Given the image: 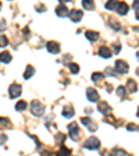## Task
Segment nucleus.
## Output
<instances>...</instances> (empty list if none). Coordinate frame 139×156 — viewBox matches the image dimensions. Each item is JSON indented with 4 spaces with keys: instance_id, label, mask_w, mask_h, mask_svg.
<instances>
[{
    "instance_id": "0eeeda50",
    "label": "nucleus",
    "mask_w": 139,
    "mask_h": 156,
    "mask_svg": "<svg viewBox=\"0 0 139 156\" xmlns=\"http://www.w3.org/2000/svg\"><path fill=\"white\" fill-rule=\"evenodd\" d=\"M46 49H48V52L53 53V55H57V53H60V45L57 43V42H54V40H50V42H48V43H46Z\"/></svg>"
},
{
    "instance_id": "ddd939ff",
    "label": "nucleus",
    "mask_w": 139,
    "mask_h": 156,
    "mask_svg": "<svg viewBox=\"0 0 139 156\" xmlns=\"http://www.w3.org/2000/svg\"><path fill=\"white\" fill-rule=\"evenodd\" d=\"M128 92H131V94H134V92L138 91V85H136V82L134 80H128V82H127V88H125Z\"/></svg>"
},
{
    "instance_id": "f3484780",
    "label": "nucleus",
    "mask_w": 139,
    "mask_h": 156,
    "mask_svg": "<svg viewBox=\"0 0 139 156\" xmlns=\"http://www.w3.org/2000/svg\"><path fill=\"white\" fill-rule=\"evenodd\" d=\"M0 62L2 63H10L11 62V55L8 52H3L0 53Z\"/></svg>"
},
{
    "instance_id": "4be33fe9",
    "label": "nucleus",
    "mask_w": 139,
    "mask_h": 156,
    "mask_svg": "<svg viewBox=\"0 0 139 156\" xmlns=\"http://www.w3.org/2000/svg\"><path fill=\"white\" fill-rule=\"evenodd\" d=\"M25 109H26V102H24V100L18 102V103L15 105V110H17V112H22V110H25Z\"/></svg>"
},
{
    "instance_id": "f257e3e1",
    "label": "nucleus",
    "mask_w": 139,
    "mask_h": 156,
    "mask_svg": "<svg viewBox=\"0 0 139 156\" xmlns=\"http://www.w3.org/2000/svg\"><path fill=\"white\" fill-rule=\"evenodd\" d=\"M107 10H113L116 13H118L120 15H125L128 11V4L122 3V2H107L106 3Z\"/></svg>"
},
{
    "instance_id": "393cba45",
    "label": "nucleus",
    "mask_w": 139,
    "mask_h": 156,
    "mask_svg": "<svg viewBox=\"0 0 139 156\" xmlns=\"http://www.w3.org/2000/svg\"><path fill=\"white\" fill-rule=\"evenodd\" d=\"M8 45V39L4 35H0V47H6Z\"/></svg>"
},
{
    "instance_id": "f704fd0d",
    "label": "nucleus",
    "mask_w": 139,
    "mask_h": 156,
    "mask_svg": "<svg viewBox=\"0 0 139 156\" xmlns=\"http://www.w3.org/2000/svg\"><path fill=\"white\" fill-rule=\"evenodd\" d=\"M106 88H107V92L113 91V85H110V84H106Z\"/></svg>"
},
{
    "instance_id": "7ed1b4c3",
    "label": "nucleus",
    "mask_w": 139,
    "mask_h": 156,
    "mask_svg": "<svg viewBox=\"0 0 139 156\" xmlns=\"http://www.w3.org/2000/svg\"><path fill=\"white\" fill-rule=\"evenodd\" d=\"M84 146L86 149H92V151H96V149H99L100 146V141L97 139L96 137H89L86 141H85Z\"/></svg>"
},
{
    "instance_id": "2f4dec72",
    "label": "nucleus",
    "mask_w": 139,
    "mask_h": 156,
    "mask_svg": "<svg viewBox=\"0 0 139 156\" xmlns=\"http://www.w3.org/2000/svg\"><path fill=\"white\" fill-rule=\"evenodd\" d=\"M6 29V22L4 20H0V31H4Z\"/></svg>"
},
{
    "instance_id": "c85d7f7f",
    "label": "nucleus",
    "mask_w": 139,
    "mask_h": 156,
    "mask_svg": "<svg viewBox=\"0 0 139 156\" xmlns=\"http://www.w3.org/2000/svg\"><path fill=\"white\" fill-rule=\"evenodd\" d=\"M64 138H66V135L57 134V135H56V141H57V142H63V141H64Z\"/></svg>"
},
{
    "instance_id": "473e14b6",
    "label": "nucleus",
    "mask_w": 139,
    "mask_h": 156,
    "mask_svg": "<svg viewBox=\"0 0 139 156\" xmlns=\"http://www.w3.org/2000/svg\"><path fill=\"white\" fill-rule=\"evenodd\" d=\"M7 141V135H0V144H4Z\"/></svg>"
},
{
    "instance_id": "aec40b11",
    "label": "nucleus",
    "mask_w": 139,
    "mask_h": 156,
    "mask_svg": "<svg viewBox=\"0 0 139 156\" xmlns=\"http://www.w3.org/2000/svg\"><path fill=\"white\" fill-rule=\"evenodd\" d=\"M82 6H84L86 10H93V8H95V3L91 2V0H82Z\"/></svg>"
},
{
    "instance_id": "c756f323",
    "label": "nucleus",
    "mask_w": 139,
    "mask_h": 156,
    "mask_svg": "<svg viewBox=\"0 0 139 156\" xmlns=\"http://www.w3.org/2000/svg\"><path fill=\"white\" fill-rule=\"evenodd\" d=\"M110 22H111V25H113V28H114V29H117V31H118V29H121V27L118 25V22H117V21H114V20H111Z\"/></svg>"
},
{
    "instance_id": "72a5a7b5",
    "label": "nucleus",
    "mask_w": 139,
    "mask_h": 156,
    "mask_svg": "<svg viewBox=\"0 0 139 156\" xmlns=\"http://www.w3.org/2000/svg\"><path fill=\"white\" fill-rule=\"evenodd\" d=\"M120 49H121L120 45H118V43H114V52H116V53H118V52H120Z\"/></svg>"
},
{
    "instance_id": "b1692460",
    "label": "nucleus",
    "mask_w": 139,
    "mask_h": 156,
    "mask_svg": "<svg viewBox=\"0 0 139 156\" xmlns=\"http://www.w3.org/2000/svg\"><path fill=\"white\" fill-rule=\"evenodd\" d=\"M68 68H70V71H71L73 74H78V73H79V65L75 64V63H71V64L68 65Z\"/></svg>"
},
{
    "instance_id": "9d476101",
    "label": "nucleus",
    "mask_w": 139,
    "mask_h": 156,
    "mask_svg": "<svg viewBox=\"0 0 139 156\" xmlns=\"http://www.w3.org/2000/svg\"><path fill=\"white\" fill-rule=\"evenodd\" d=\"M82 15H84V13H82L81 10H73V11H70V13H68V17H70V20H71L73 22L81 21Z\"/></svg>"
},
{
    "instance_id": "a211bd4d",
    "label": "nucleus",
    "mask_w": 139,
    "mask_h": 156,
    "mask_svg": "<svg viewBox=\"0 0 139 156\" xmlns=\"http://www.w3.org/2000/svg\"><path fill=\"white\" fill-rule=\"evenodd\" d=\"M33 73H35V70H33L32 65H28L25 70V73H24V80H29L31 77L33 75Z\"/></svg>"
},
{
    "instance_id": "6e6552de",
    "label": "nucleus",
    "mask_w": 139,
    "mask_h": 156,
    "mask_svg": "<svg viewBox=\"0 0 139 156\" xmlns=\"http://www.w3.org/2000/svg\"><path fill=\"white\" fill-rule=\"evenodd\" d=\"M97 109H99V112L103 113L104 116H107V114H111V106H110L107 102H99Z\"/></svg>"
},
{
    "instance_id": "1a4fd4ad",
    "label": "nucleus",
    "mask_w": 139,
    "mask_h": 156,
    "mask_svg": "<svg viewBox=\"0 0 139 156\" xmlns=\"http://www.w3.org/2000/svg\"><path fill=\"white\" fill-rule=\"evenodd\" d=\"M56 14L59 15V17H66V15L68 14V8H67V6L64 4L63 0H60V4L57 6V8H56Z\"/></svg>"
},
{
    "instance_id": "a878e982",
    "label": "nucleus",
    "mask_w": 139,
    "mask_h": 156,
    "mask_svg": "<svg viewBox=\"0 0 139 156\" xmlns=\"http://www.w3.org/2000/svg\"><path fill=\"white\" fill-rule=\"evenodd\" d=\"M117 94H118V96H121V98H124L125 95H127V89H125V87H118Z\"/></svg>"
},
{
    "instance_id": "9b49d317",
    "label": "nucleus",
    "mask_w": 139,
    "mask_h": 156,
    "mask_svg": "<svg viewBox=\"0 0 139 156\" xmlns=\"http://www.w3.org/2000/svg\"><path fill=\"white\" fill-rule=\"evenodd\" d=\"M86 98L89 99V102H97L99 100V94L93 88H88L86 89Z\"/></svg>"
},
{
    "instance_id": "423d86ee",
    "label": "nucleus",
    "mask_w": 139,
    "mask_h": 156,
    "mask_svg": "<svg viewBox=\"0 0 139 156\" xmlns=\"http://www.w3.org/2000/svg\"><path fill=\"white\" fill-rule=\"evenodd\" d=\"M128 70H129V67H128V64H127L124 60H117V62H116V68H114L116 73L127 74V73H128Z\"/></svg>"
},
{
    "instance_id": "39448f33",
    "label": "nucleus",
    "mask_w": 139,
    "mask_h": 156,
    "mask_svg": "<svg viewBox=\"0 0 139 156\" xmlns=\"http://www.w3.org/2000/svg\"><path fill=\"white\" fill-rule=\"evenodd\" d=\"M22 92V87L20 84H11L10 85V89H8V94H10V98L14 99V98H18Z\"/></svg>"
},
{
    "instance_id": "f03ea898",
    "label": "nucleus",
    "mask_w": 139,
    "mask_h": 156,
    "mask_svg": "<svg viewBox=\"0 0 139 156\" xmlns=\"http://www.w3.org/2000/svg\"><path fill=\"white\" fill-rule=\"evenodd\" d=\"M31 110H32L33 116H36V117H40L45 114V106L39 100H33L31 103Z\"/></svg>"
},
{
    "instance_id": "cd10ccee",
    "label": "nucleus",
    "mask_w": 139,
    "mask_h": 156,
    "mask_svg": "<svg viewBox=\"0 0 139 156\" xmlns=\"http://www.w3.org/2000/svg\"><path fill=\"white\" fill-rule=\"evenodd\" d=\"M127 128H128V131H138V126H136V124H128V126H127Z\"/></svg>"
},
{
    "instance_id": "c9c22d12",
    "label": "nucleus",
    "mask_w": 139,
    "mask_h": 156,
    "mask_svg": "<svg viewBox=\"0 0 139 156\" xmlns=\"http://www.w3.org/2000/svg\"><path fill=\"white\" fill-rule=\"evenodd\" d=\"M40 156H51V152H50V151H46V152H43Z\"/></svg>"
},
{
    "instance_id": "6ab92c4d",
    "label": "nucleus",
    "mask_w": 139,
    "mask_h": 156,
    "mask_svg": "<svg viewBox=\"0 0 139 156\" xmlns=\"http://www.w3.org/2000/svg\"><path fill=\"white\" fill-rule=\"evenodd\" d=\"M104 80V74L102 73H93L92 74V81L93 82H100V81Z\"/></svg>"
},
{
    "instance_id": "7c9ffc66",
    "label": "nucleus",
    "mask_w": 139,
    "mask_h": 156,
    "mask_svg": "<svg viewBox=\"0 0 139 156\" xmlns=\"http://www.w3.org/2000/svg\"><path fill=\"white\" fill-rule=\"evenodd\" d=\"M36 10L39 11V13H42V11H46V7H45L43 4H38V6H36Z\"/></svg>"
},
{
    "instance_id": "f8f14e48",
    "label": "nucleus",
    "mask_w": 139,
    "mask_h": 156,
    "mask_svg": "<svg viewBox=\"0 0 139 156\" xmlns=\"http://www.w3.org/2000/svg\"><path fill=\"white\" fill-rule=\"evenodd\" d=\"M99 55H100V57H103V59H109V57H111V50H110L107 46H102L99 49Z\"/></svg>"
},
{
    "instance_id": "5701e85b",
    "label": "nucleus",
    "mask_w": 139,
    "mask_h": 156,
    "mask_svg": "<svg viewBox=\"0 0 139 156\" xmlns=\"http://www.w3.org/2000/svg\"><path fill=\"white\" fill-rule=\"evenodd\" d=\"M70 153H71V151H70V149H67L66 146H61V148H60V151L57 152V156H68Z\"/></svg>"
},
{
    "instance_id": "e433bc0d",
    "label": "nucleus",
    "mask_w": 139,
    "mask_h": 156,
    "mask_svg": "<svg viewBox=\"0 0 139 156\" xmlns=\"http://www.w3.org/2000/svg\"><path fill=\"white\" fill-rule=\"evenodd\" d=\"M0 8H2V3H0Z\"/></svg>"
},
{
    "instance_id": "bb28decb",
    "label": "nucleus",
    "mask_w": 139,
    "mask_h": 156,
    "mask_svg": "<svg viewBox=\"0 0 139 156\" xmlns=\"http://www.w3.org/2000/svg\"><path fill=\"white\" fill-rule=\"evenodd\" d=\"M81 123H82V124H85V126L88 127V126H91V124L93 123V121H92L91 119H88V117H82V119H81Z\"/></svg>"
},
{
    "instance_id": "20e7f679",
    "label": "nucleus",
    "mask_w": 139,
    "mask_h": 156,
    "mask_svg": "<svg viewBox=\"0 0 139 156\" xmlns=\"http://www.w3.org/2000/svg\"><path fill=\"white\" fill-rule=\"evenodd\" d=\"M68 131H70V138L73 139V141H78V138H79V128H78V124L77 123H71L68 126Z\"/></svg>"
},
{
    "instance_id": "4468645a",
    "label": "nucleus",
    "mask_w": 139,
    "mask_h": 156,
    "mask_svg": "<svg viewBox=\"0 0 139 156\" xmlns=\"http://www.w3.org/2000/svg\"><path fill=\"white\" fill-rule=\"evenodd\" d=\"M0 128H2V130H6V128H11L10 120L6 119V117H0Z\"/></svg>"
},
{
    "instance_id": "412c9836",
    "label": "nucleus",
    "mask_w": 139,
    "mask_h": 156,
    "mask_svg": "<svg viewBox=\"0 0 139 156\" xmlns=\"http://www.w3.org/2000/svg\"><path fill=\"white\" fill-rule=\"evenodd\" d=\"M111 153H113V156H127L124 149H120V148H114L111 151Z\"/></svg>"
},
{
    "instance_id": "dca6fc26",
    "label": "nucleus",
    "mask_w": 139,
    "mask_h": 156,
    "mask_svg": "<svg viewBox=\"0 0 139 156\" xmlns=\"http://www.w3.org/2000/svg\"><path fill=\"white\" fill-rule=\"evenodd\" d=\"M86 38L92 42H95V40L99 39V33L95 32V31H86Z\"/></svg>"
},
{
    "instance_id": "2eb2a0df",
    "label": "nucleus",
    "mask_w": 139,
    "mask_h": 156,
    "mask_svg": "<svg viewBox=\"0 0 139 156\" xmlns=\"http://www.w3.org/2000/svg\"><path fill=\"white\" fill-rule=\"evenodd\" d=\"M63 116L67 117V119H71V117H74L73 106H67V107H64V110H63Z\"/></svg>"
}]
</instances>
